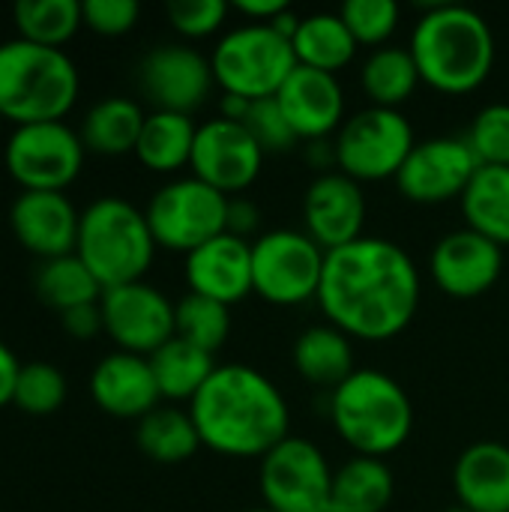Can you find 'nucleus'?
<instances>
[{
  "instance_id": "nucleus-43",
  "label": "nucleus",
  "mask_w": 509,
  "mask_h": 512,
  "mask_svg": "<svg viewBox=\"0 0 509 512\" xmlns=\"http://www.w3.org/2000/svg\"><path fill=\"white\" fill-rule=\"evenodd\" d=\"M261 225V213L258 207L249 201V198H231L228 201V234L240 237V240H249Z\"/></svg>"
},
{
  "instance_id": "nucleus-31",
  "label": "nucleus",
  "mask_w": 509,
  "mask_h": 512,
  "mask_svg": "<svg viewBox=\"0 0 509 512\" xmlns=\"http://www.w3.org/2000/svg\"><path fill=\"white\" fill-rule=\"evenodd\" d=\"M360 84H363L366 96L372 99V105L399 111V105L414 96V90L420 84V72H417V63L408 48L381 45L366 57Z\"/></svg>"
},
{
  "instance_id": "nucleus-11",
  "label": "nucleus",
  "mask_w": 509,
  "mask_h": 512,
  "mask_svg": "<svg viewBox=\"0 0 509 512\" xmlns=\"http://www.w3.org/2000/svg\"><path fill=\"white\" fill-rule=\"evenodd\" d=\"M84 141L63 120L15 126L6 147V174L24 192H63L84 168Z\"/></svg>"
},
{
  "instance_id": "nucleus-15",
  "label": "nucleus",
  "mask_w": 509,
  "mask_h": 512,
  "mask_svg": "<svg viewBox=\"0 0 509 512\" xmlns=\"http://www.w3.org/2000/svg\"><path fill=\"white\" fill-rule=\"evenodd\" d=\"M213 66L210 60L180 42L156 45L138 63V87L150 99L153 111L189 114L201 108L213 90Z\"/></svg>"
},
{
  "instance_id": "nucleus-19",
  "label": "nucleus",
  "mask_w": 509,
  "mask_h": 512,
  "mask_svg": "<svg viewBox=\"0 0 509 512\" xmlns=\"http://www.w3.org/2000/svg\"><path fill=\"white\" fill-rule=\"evenodd\" d=\"M276 102L294 135L306 144L330 138L345 123V90L339 75L321 69L297 66L276 93Z\"/></svg>"
},
{
  "instance_id": "nucleus-42",
  "label": "nucleus",
  "mask_w": 509,
  "mask_h": 512,
  "mask_svg": "<svg viewBox=\"0 0 509 512\" xmlns=\"http://www.w3.org/2000/svg\"><path fill=\"white\" fill-rule=\"evenodd\" d=\"M60 321H63V330L72 339H78V342H87V339L105 333V321H102L99 303H87V306H75L69 312H60Z\"/></svg>"
},
{
  "instance_id": "nucleus-25",
  "label": "nucleus",
  "mask_w": 509,
  "mask_h": 512,
  "mask_svg": "<svg viewBox=\"0 0 509 512\" xmlns=\"http://www.w3.org/2000/svg\"><path fill=\"white\" fill-rule=\"evenodd\" d=\"M291 48H294L297 66L336 75L354 60L360 45L351 36L339 12H315V15L300 18L297 33L291 36Z\"/></svg>"
},
{
  "instance_id": "nucleus-28",
  "label": "nucleus",
  "mask_w": 509,
  "mask_h": 512,
  "mask_svg": "<svg viewBox=\"0 0 509 512\" xmlns=\"http://www.w3.org/2000/svg\"><path fill=\"white\" fill-rule=\"evenodd\" d=\"M393 501V471L384 459L354 456L333 474L330 507L324 512H384Z\"/></svg>"
},
{
  "instance_id": "nucleus-21",
  "label": "nucleus",
  "mask_w": 509,
  "mask_h": 512,
  "mask_svg": "<svg viewBox=\"0 0 509 512\" xmlns=\"http://www.w3.org/2000/svg\"><path fill=\"white\" fill-rule=\"evenodd\" d=\"M189 294L219 300L225 306L240 303L252 291V243L234 234H219L216 240L198 246L183 264Z\"/></svg>"
},
{
  "instance_id": "nucleus-17",
  "label": "nucleus",
  "mask_w": 509,
  "mask_h": 512,
  "mask_svg": "<svg viewBox=\"0 0 509 512\" xmlns=\"http://www.w3.org/2000/svg\"><path fill=\"white\" fill-rule=\"evenodd\" d=\"M435 285L456 300H474L495 288L504 273V249L474 228L444 234L429 258Z\"/></svg>"
},
{
  "instance_id": "nucleus-6",
  "label": "nucleus",
  "mask_w": 509,
  "mask_h": 512,
  "mask_svg": "<svg viewBox=\"0 0 509 512\" xmlns=\"http://www.w3.org/2000/svg\"><path fill=\"white\" fill-rule=\"evenodd\" d=\"M156 249L144 210L123 198H99L81 213L75 255L105 291L144 282Z\"/></svg>"
},
{
  "instance_id": "nucleus-12",
  "label": "nucleus",
  "mask_w": 509,
  "mask_h": 512,
  "mask_svg": "<svg viewBox=\"0 0 509 512\" xmlns=\"http://www.w3.org/2000/svg\"><path fill=\"white\" fill-rule=\"evenodd\" d=\"M333 468L321 447L306 438L288 435L276 444L258 471L264 507L273 512H324L330 507Z\"/></svg>"
},
{
  "instance_id": "nucleus-30",
  "label": "nucleus",
  "mask_w": 509,
  "mask_h": 512,
  "mask_svg": "<svg viewBox=\"0 0 509 512\" xmlns=\"http://www.w3.org/2000/svg\"><path fill=\"white\" fill-rule=\"evenodd\" d=\"M147 360H150V369H153L162 399H171V402H192L198 396V390L216 372L213 354L183 342L180 336L165 342Z\"/></svg>"
},
{
  "instance_id": "nucleus-29",
  "label": "nucleus",
  "mask_w": 509,
  "mask_h": 512,
  "mask_svg": "<svg viewBox=\"0 0 509 512\" xmlns=\"http://www.w3.org/2000/svg\"><path fill=\"white\" fill-rule=\"evenodd\" d=\"M462 213L468 228L489 237L501 249L509 246V168L480 165L462 195Z\"/></svg>"
},
{
  "instance_id": "nucleus-14",
  "label": "nucleus",
  "mask_w": 509,
  "mask_h": 512,
  "mask_svg": "<svg viewBox=\"0 0 509 512\" xmlns=\"http://www.w3.org/2000/svg\"><path fill=\"white\" fill-rule=\"evenodd\" d=\"M480 162L465 138L438 135L417 141L402 171L396 174V189L417 204H444L465 195Z\"/></svg>"
},
{
  "instance_id": "nucleus-40",
  "label": "nucleus",
  "mask_w": 509,
  "mask_h": 512,
  "mask_svg": "<svg viewBox=\"0 0 509 512\" xmlns=\"http://www.w3.org/2000/svg\"><path fill=\"white\" fill-rule=\"evenodd\" d=\"M228 18L225 0H174L168 3L171 27L186 39H204L216 33Z\"/></svg>"
},
{
  "instance_id": "nucleus-10",
  "label": "nucleus",
  "mask_w": 509,
  "mask_h": 512,
  "mask_svg": "<svg viewBox=\"0 0 509 512\" xmlns=\"http://www.w3.org/2000/svg\"><path fill=\"white\" fill-rule=\"evenodd\" d=\"M327 252L306 234L276 228L252 243V291L273 306L318 300Z\"/></svg>"
},
{
  "instance_id": "nucleus-4",
  "label": "nucleus",
  "mask_w": 509,
  "mask_h": 512,
  "mask_svg": "<svg viewBox=\"0 0 509 512\" xmlns=\"http://www.w3.org/2000/svg\"><path fill=\"white\" fill-rule=\"evenodd\" d=\"M81 90L78 66L63 48L27 39L0 42V117L15 126L63 120Z\"/></svg>"
},
{
  "instance_id": "nucleus-37",
  "label": "nucleus",
  "mask_w": 509,
  "mask_h": 512,
  "mask_svg": "<svg viewBox=\"0 0 509 512\" xmlns=\"http://www.w3.org/2000/svg\"><path fill=\"white\" fill-rule=\"evenodd\" d=\"M342 21L348 24L357 45H387V39L396 33L402 9L396 0H348L339 9Z\"/></svg>"
},
{
  "instance_id": "nucleus-35",
  "label": "nucleus",
  "mask_w": 509,
  "mask_h": 512,
  "mask_svg": "<svg viewBox=\"0 0 509 512\" xmlns=\"http://www.w3.org/2000/svg\"><path fill=\"white\" fill-rule=\"evenodd\" d=\"M228 309L231 306H225L219 300H210L201 294H186L174 312L177 336L183 342L207 351V354H216L228 342V333H231V312Z\"/></svg>"
},
{
  "instance_id": "nucleus-26",
  "label": "nucleus",
  "mask_w": 509,
  "mask_h": 512,
  "mask_svg": "<svg viewBox=\"0 0 509 512\" xmlns=\"http://www.w3.org/2000/svg\"><path fill=\"white\" fill-rule=\"evenodd\" d=\"M198 126L189 114L150 111L135 144V156L156 174H174L192 162Z\"/></svg>"
},
{
  "instance_id": "nucleus-32",
  "label": "nucleus",
  "mask_w": 509,
  "mask_h": 512,
  "mask_svg": "<svg viewBox=\"0 0 509 512\" xmlns=\"http://www.w3.org/2000/svg\"><path fill=\"white\" fill-rule=\"evenodd\" d=\"M135 441H138L141 453L159 465H180V462L192 459L198 453V447H204L198 438V429L192 423V414L180 411V408L150 411L144 420H138Z\"/></svg>"
},
{
  "instance_id": "nucleus-44",
  "label": "nucleus",
  "mask_w": 509,
  "mask_h": 512,
  "mask_svg": "<svg viewBox=\"0 0 509 512\" xmlns=\"http://www.w3.org/2000/svg\"><path fill=\"white\" fill-rule=\"evenodd\" d=\"M234 9L246 18V24H270L276 15L288 9V3L285 0H240L234 3Z\"/></svg>"
},
{
  "instance_id": "nucleus-8",
  "label": "nucleus",
  "mask_w": 509,
  "mask_h": 512,
  "mask_svg": "<svg viewBox=\"0 0 509 512\" xmlns=\"http://www.w3.org/2000/svg\"><path fill=\"white\" fill-rule=\"evenodd\" d=\"M336 168L357 183L396 180L414 150L411 120L396 108L369 105L351 114L333 138Z\"/></svg>"
},
{
  "instance_id": "nucleus-3",
  "label": "nucleus",
  "mask_w": 509,
  "mask_h": 512,
  "mask_svg": "<svg viewBox=\"0 0 509 512\" xmlns=\"http://www.w3.org/2000/svg\"><path fill=\"white\" fill-rule=\"evenodd\" d=\"M408 51L423 84L447 96H462L492 75L495 33L477 9L435 3L417 18Z\"/></svg>"
},
{
  "instance_id": "nucleus-39",
  "label": "nucleus",
  "mask_w": 509,
  "mask_h": 512,
  "mask_svg": "<svg viewBox=\"0 0 509 512\" xmlns=\"http://www.w3.org/2000/svg\"><path fill=\"white\" fill-rule=\"evenodd\" d=\"M243 126L252 132V138L258 141V147L264 153H285L291 150L300 138L294 135V129L288 126L276 96L273 99H261V102H252Z\"/></svg>"
},
{
  "instance_id": "nucleus-46",
  "label": "nucleus",
  "mask_w": 509,
  "mask_h": 512,
  "mask_svg": "<svg viewBox=\"0 0 509 512\" xmlns=\"http://www.w3.org/2000/svg\"><path fill=\"white\" fill-rule=\"evenodd\" d=\"M306 162L315 165L321 174H327L330 168H336V144H333L330 138L309 141V144H306Z\"/></svg>"
},
{
  "instance_id": "nucleus-16",
  "label": "nucleus",
  "mask_w": 509,
  "mask_h": 512,
  "mask_svg": "<svg viewBox=\"0 0 509 512\" xmlns=\"http://www.w3.org/2000/svg\"><path fill=\"white\" fill-rule=\"evenodd\" d=\"M264 156L267 153L258 147V141L243 123L213 117L198 126L189 168L192 177L231 198L234 192H243L258 180Z\"/></svg>"
},
{
  "instance_id": "nucleus-41",
  "label": "nucleus",
  "mask_w": 509,
  "mask_h": 512,
  "mask_svg": "<svg viewBox=\"0 0 509 512\" xmlns=\"http://www.w3.org/2000/svg\"><path fill=\"white\" fill-rule=\"evenodd\" d=\"M84 24L99 36H123L138 24L141 6L135 0H87L81 3Z\"/></svg>"
},
{
  "instance_id": "nucleus-27",
  "label": "nucleus",
  "mask_w": 509,
  "mask_h": 512,
  "mask_svg": "<svg viewBox=\"0 0 509 512\" xmlns=\"http://www.w3.org/2000/svg\"><path fill=\"white\" fill-rule=\"evenodd\" d=\"M144 120H147V114L141 111V105L135 99L108 96L87 111L78 135L90 153L123 156V153H135Z\"/></svg>"
},
{
  "instance_id": "nucleus-47",
  "label": "nucleus",
  "mask_w": 509,
  "mask_h": 512,
  "mask_svg": "<svg viewBox=\"0 0 509 512\" xmlns=\"http://www.w3.org/2000/svg\"><path fill=\"white\" fill-rule=\"evenodd\" d=\"M252 102L243 99V96H234V93H222V102H219V117L222 120H234V123H243L246 114H249Z\"/></svg>"
},
{
  "instance_id": "nucleus-45",
  "label": "nucleus",
  "mask_w": 509,
  "mask_h": 512,
  "mask_svg": "<svg viewBox=\"0 0 509 512\" xmlns=\"http://www.w3.org/2000/svg\"><path fill=\"white\" fill-rule=\"evenodd\" d=\"M18 372H21L18 357L12 354V348H9V345H3V342H0V408L12 405Z\"/></svg>"
},
{
  "instance_id": "nucleus-7",
  "label": "nucleus",
  "mask_w": 509,
  "mask_h": 512,
  "mask_svg": "<svg viewBox=\"0 0 509 512\" xmlns=\"http://www.w3.org/2000/svg\"><path fill=\"white\" fill-rule=\"evenodd\" d=\"M210 66L222 93L261 102L282 90L288 75L297 69V57L291 39L276 33L270 24H240L216 42Z\"/></svg>"
},
{
  "instance_id": "nucleus-23",
  "label": "nucleus",
  "mask_w": 509,
  "mask_h": 512,
  "mask_svg": "<svg viewBox=\"0 0 509 512\" xmlns=\"http://www.w3.org/2000/svg\"><path fill=\"white\" fill-rule=\"evenodd\" d=\"M459 504L474 512H509V447L501 441L471 444L453 468Z\"/></svg>"
},
{
  "instance_id": "nucleus-38",
  "label": "nucleus",
  "mask_w": 509,
  "mask_h": 512,
  "mask_svg": "<svg viewBox=\"0 0 509 512\" xmlns=\"http://www.w3.org/2000/svg\"><path fill=\"white\" fill-rule=\"evenodd\" d=\"M468 147L474 150L480 165H501L509 168V105L492 102L477 111L468 135Z\"/></svg>"
},
{
  "instance_id": "nucleus-20",
  "label": "nucleus",
  "mask_w": 509,
  "mask_h": 512,
  "mask_svg": "<svg viewBox=\"0 0 509 512\" xmlns=\"http://www.w3.org/2000/svg\"><path fill=\"white\" fill-rule=\"evenodd\" d=\"M9 225L27 252L51 261L75 252L81 213L63 192H21L9 207Z\"/></svg>"
},
{
  "instance_id": "nucleus-48",
  "label": "nucleus",
  "mask_w": 509,
  "mask_h": 512,
  "mask_svg": "<svg viewBox=\"0 0 509 512\" xmlns=\"http://www.w3.org/2000/svg\"><path fill=\"white\" fill-rule=\"evenodd\" d=\"M444 512H474V510H468V507H462V504H456V507H450V510H444Z\"/></svg>"
},
{
  "instance_id": "nucleus-24",
  "label": "nucleus",
  "mask_w": 509,
  "mask_h": 512,
  "mask_svg": "<svg viewBox=\"0 0 509 512\" xmlns=\"http://www.w3.org/2000/svg\"><path fill=\"white\" fill-rule=\"evenodd\" d=\"M294 366L303 381L315 387H330V390H336L345 378L357 372L351 339L333 324H315L297 336Z\"/></svg>"
},
{
  "instance_id": "nucleus-13",
  "label": "nucleus",
  "mask_w": 509,
  "mask_h": 512,
  "mask_svg": "<svg viewBox=\"0 0 509 512\" xmlns=\"http://www.w3.org/2000/svg\"><path fill=\"white\" fill-rule=\"evenodd\" d=\"M99 309H102L105 333L126 354L150 357L177 336L174 327L177 303H171L150 282H129L120 288H108L99 300Z\"/></svg>"
},
{
  "instance_id": "nucleus-33",
  "label": "nucleus",
  "mask_w": 509,
  "mask_h": 512,
  "mask_svg": "<svg viewBox=\"0 0 509 512\" xmlns=\"http://www.w3.org/2000/svg\"><path fill=\"white\" fill-rule=\"evenodd\" d=\"M36 294L45 306L57 309V312H69L75 306H87V303H99L105 288L99 285V279L87 270V264L72 252L63 258H51L42 261L36 270Z\"/></svg>"
},
{
  "instance_id": "nucleus-22",
  "label": "nucleus",
  "mask_w": 509,
  "mask_h": 512,
  "mask_svg": "<svg viewBox=\"0 0 509 512\" xmlns=\"http://www.w3.org/2000/svg\"><path fill=\"white\" fill-rule=\"evenodd\" d=\"M90 396L105 414L120 420H144L162 399L150 360L126 351H114L96 363L90 375Z\"/></svg>"
},
{
  "instance_id": "nucleus-34",
  "label": "nucleus",
  "mask_w": 509,
  "mask_h": 512,
  "mask_svg": "<svg viewBox=\"0 0 509 512\" xmlns=\"http://www.w3.org/2000/svg\"><path fill=\"white\" fill-rule=\"evenodd\" d=\"M12 21L18 27V39L63 48L84 24V9L78 0H18L12 6Z\"/></svg>"
},
{
  "instance_id": "nucleus-18",
  "label": "nucleus",
  "mask_w": 509,
  "mask_h": 512,
  "mask_svg": "<svg viewBox=\"0 0 509 512\" xmlns=\"http://www.w3.org/2000/svg\"><path fill=\"white\" fill-rule=\"evenodd\" d=\"M306 234L324 249L336 252L363 237L366 225V195L363 186L342 171L318 174L303 198Z\"/></svg>"
},
{
  "instance_id": "nucleus-1",
  "label": "nucleus",
  "mask_w": 509,
  "mask_h": 512,
  "mask_svg": "<svg viewBox=\"0 0 509 512\" xmlns=\"http://www.w3.org/2000/svg\"><path fill=\"white\" fill-rule=\"evenodd\" d=\"M420 270L411 255L384 237H360L327 252L318 306L348 339H396L417 315Z\"/></svg>"
},
{
  "instance_id": "nucleus-49",
  "label": "nucleus",
  "mask_w": 509,
  "mask_h": 512,
  "mask_svg": "<svg viewBox=\"0 0 509 512\" xmlns=\"http://www.w3.org/2000/svg\"><path fill=\"white\" fill-rule=\"evenodd\" d=\"M246 512H273V510H267V507H255V510H246Z\"/></svg>"
},
{
  "instance_id": "nucleus-2",
  "label": "nucleus",
  "mask_w": 509,
  "mask_h": 512,
  "mask_svg": "<svg viewBox=\"0 0 509 512\" xmlns=\"http://www.w3.org/2000/svg\"><path fill=\"white\" fill-rule=\"evenodd\" d=\"M192 423L207 450L228 459H264L291 435V411L282 390L258 369L216 366L189 402Z\"/></svg>"
},
{
  "instance_id": "nucleus-50",
  "label": "nucleus",
  "mask_w": 509,
  "mask_h": 512,
  "mask_svg": "<svg viewBox=\"0 0 509 512\" xmlns=\"http://www.w3.org/2000/svg\"><path fill=\"white\" fill-rule=\"evenodd\" d=\"M0 120H3V117H0Z\"/></svg>"
},
{
  "instance_id": "nucleus-5",
  "label": "nucleus",
  "mask_w": 509,
  "mask_h": 512,
  "mask_svg": "<svg viewBox=\"0 0 509 512\" xmlns=\"http://www.w3.org/2000/svg\"><path fill=\"white\" fill-rule=\"evenodd\" d=\"M330 420L357 456L384 459L411 438L414 405L393 375L357 369L330 393Z\"/></svg>"
},
{
  "instance_id": "nucleus-9",
  "label": "nucleus",
  "mask_w": 509,
  "mask_h": 512,
  "mask_svg": "<svg viewBox=\"0 0 509 512\" xmlns=\"http://www.w3.org/2000/svg\"><path fill=\"white\" fill-rule=\"evenodd\" d=\"M228 201V195L198 177H177L150 198L144 216L156 246L189 255L225 234Z\"/></svg>"
},
{
  "instance_id": "nucleus-36",
  "label": "nucleus",
  "mask_w": 509,
  "mask_h": 512,
  "mask_svg": "<svg viewBox=\"0 0 509 512\" xmlns=\"http://www.w3.org/2000/svg\"><path fill=\"white\" fill-rule=\"evenodd\" d=\"M66 402V375L42 360L21 363L12 405L30 417H48Z\"/></svg>"
}]
</instances>
